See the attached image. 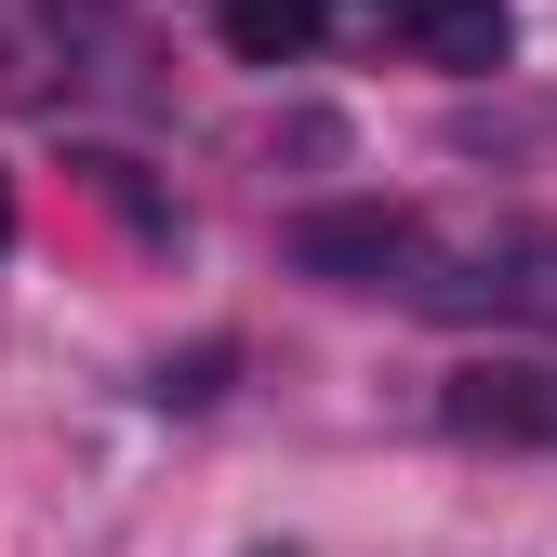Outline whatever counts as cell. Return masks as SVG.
I'll return each instance as SVG.
<instances>
[{
    "mask_svg": "<svg viewBox=\"0 0 557 557\" xmlns=\"http://www.w3.org/2000/svg\"><path fill=\"white\" fill-rule=\"evenodd\" d=\"M398 27H411L425 66H451V81H478V66L518 53V14H505V0H398Z\"/></svg>",
    "mask_w": 557,
    "mask_h": 557,
    "instance_id": "7a4b0ae2",
    "label": "cell"
},
{
    "mask_svg": "<svg viewBox=\"0 0 557 557\" xmlns=\"http://www.w3.org/2000/svg\"><path fill=\"white\" fill-rule=\"evenodd\" d=\"M0 239H14V173H0Z\"/></svg>",
    "mask_w": 557,
    "mask_h": 557,
    "instance_id": "8992f818",
    "label": "cell"
},
{
    "mask_svg": "<svg viewBox=\"0 0 557 557\" xmlns=\"http://www.w3.org/2000/svg\"><path fill=\"white\" fill-rule=\"evenodd\" d=\"M293 252H306L319 278H359V265L385 278V265H411V213H306Z\"/></svg>",
    "mask_w": 557,
    "mask_h": 557,
    "instance_id": "277c9868",
    "label": "cell"
},
{
    "mask_svg": "<svg viewBox=\"0 0 557 557\" xmlns=\"http://www.w3.org/2000/svg\"><path fill=\"white\" fill-rule=\"evenodd\" d=\"M451 425L465 438H505V451H557V372H465L451 385Z\"/></svg>",
    "mask_w": 557,
    "mask_h": 557,
    "instance_id": "6da1fadb",
    "label": "cell"
},
{
    "mask_svg": "<svg viewBox=\"0 0 557 557\" xmlns=\"http://www.w3.org/2000/svg\"><path fill=\"white\" fill-rule=\"evenodd\" d=\"M213 27L239 66H293V53H319V0H213Z\"/></svg>",
    "mask_w": 557,
    "mask_h": 557,
    "instance_id": "5b68a950",
    "label": "cell"
},
{
    "mask_svg": "<svg viewBox=\"0 0 557 557\" xmlns=\"http://www.w3.org/2000/svg\"><path fill=\"white\" fill-rule=\"evenodd\" d=\"M478 306H505V319H544L557 332V239L544 226H505V239H478Z\"/></svg>",
    "mask_w": 557,
    "mask_h": 557,
    "instance_id": "3957f363",
    "label": "cell"
}]
</instances>
